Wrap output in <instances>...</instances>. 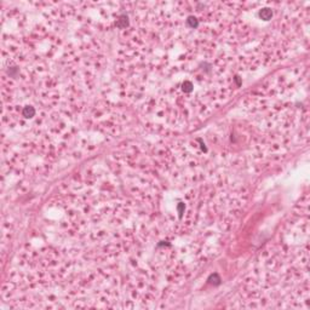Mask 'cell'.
Returning <instances> with one entry per match:
<instances>
[{"mask_svg":"<svg viewBox=\"0 0 310 310\" xmlns=\"http://www.w3.org/2000/svg\"><path fill=\"white\" fill-rule=\"evenodd\" d=\"M259 17L262 18V20H264V21H269L271 17H273V11H271L270 9H262L261 11H259Z\"/></svg>","mask_w":310,"mask_h":310,"instance_id":"1","label":"cell"},{"mask_svg":"<svg viewBox=\"0 0 310 310\" xmlns=\"http://www.w3.org/2000/svg\"><path fill=\"white\" fill-rule=\"evenodd\" d=\"M116 25H118L119 28H126L127 25H128V17L127 15H121L118 20V22H116Z\"/></svg>","mask_w":310,"mask_h":310,"instance_id":"2","label":"cell"},{"mask_svg":"<svg viewBox=\"0 0 310 310\" xmlns=\"http://www.w3.org/2000/svg\"><path fill=\"white\" fill-rule=\"evenodd\" d=\"M22 113H23V116H25V118H32V116L35 115V109L33 107H24Z\"/></svg>","mask_w":310,"mask_h":310,"instance_id":"3","label":"cell"},{"mask_svg":"<svg viewBox=\"0 0 310 310\" xmlns=\"http://www.w3.org/2000/svg\"><path fill=\"white\" fill-rule=\"evenodd\" d=\"M187 23H188V25L190 28H196L198 25H199V22H198V20L195 18V17H189L188 20H187Z\"/></svg>","mask_w":310,"mask_h":310,"instance_id":"4","label":"cell"},{"mask_svg":"<svg viewBox=\"0 0 310 310\" xmlns=\"http://www.w3.org/2000/svg\"><path fill=\"white\" fill-rule=\"evenodd\" d=\"M182 86H183V91L187 92V93H189V92L193 91V84H191L190 81H184Z\"/></svg>","mask_w":310,"mask_h":310,"instance_id":"5","label":"cell"},{"mask_svg":"<svg viewBox=\"0 0 310 310\" xmlns=\"http://www.w3.org/2000/svg\"><path fill=\"white\" fill-rule=\"evenodd\" d=\"M209 281H210L211 283H214V285H219V282H221V279H219V276H218L217 274H213V275L210 276Z\"/></svg>","mask_w":310,"mask_h":310,"instance_id":"6","label":"cell"}]
</instances>
